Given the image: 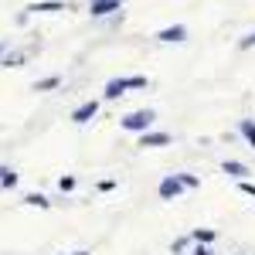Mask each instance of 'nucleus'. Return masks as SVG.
I'll return each mask as SVG.
<instances>
[{"mask_svg": "<svg viewBox=\"0 0 255 255\" xmlns=\"http://www.w3.org/2000/svg\"><path fill=\"white\" fill-rule=\"evenodd\" d=\"M17 180L20 177L10 170V167H0V187H17Z\"/></svg>", "mask_w": 255, "mask_h": 255, "instance_id": "ddd939ff", "label": "nucleus"}, {"mask_svg": "<svg viewBox=\"0 0 255 255\" xmlns=\"http://www.w3.org/2000/svg\"><path fill=\"white\" fill-rule=\"evenodd\" d=\"M129 92V79H109L106 82V89H102V99H119V96H126Z\"/></svg>", "mask_w": 255, "mask_h": 255, "instance_id": "6e6552de", "label": "nucleus"}, {"mask_svg": "<svg viewBox=\"0 0 255 255\" xmlns=\"http://www.w3.org/2000/svg\"><path fill=\"white\" fill-rule=\"evenodd\" d=\"M157 194H160V201H177V197L184 194V184L177 180V174H167L157 184Z\"/></svg>", "mask_w": 255, "mask_h": 255, "instance_id": "7ed1b4c3", "label": "nucleus"}, {"mask_svg": "<svg viewBox=\"0 0 255 255\" xmlns=\"http://www.w3.org/2000/svg\"><path fill=\"white\" fill-rule=\"evenodd\" d=\"M249 48H255V31H249L245 38H238V51H249Z\"/></svg>", "mask_w": 255, "mask_h": 255, "instance_id": "f3484780", "label": "nucleus"}, {"mask_svg": "<svg viewBox=\"0 0 255 255\" xmlns=\"http://www.w3.org/2000/svg\"><path fill=\"white\" fill-rule=\"evenodd\" d=\"M0 65H7V68H20V65H24V55H7Z\"/></svg>", "mask_w": 255, "mask_h": 255, "instance_id": "a211bd4d", "label": "nucleus"}, {"mask_svg": "<svg viewBox=\"0 0 255 255\" xmlns=\"http://www.w3.org/2000/svg\"><path fill=\"white\" fill-rule=\"evenodd\" d=\"M215 238H218L215 228H194V232H191V242H194V245H211Z\"/></svg>", "mask_w": 255, "mask_h": 255, "instance_id": "9b49d317", "label": "nucleus"}, {"mask_svg": "<svg viewBox=\"0 0 255 255\" xmlns=\"http://www.w3.org/2000/svg\"><path fill=\"white\" fill-rule=\"evenodd\" d=\"M61 85V75H48V79H38L34 82V92H51Z\"/></svg>", "mask_w": 255, "mask_h": 255, "instance_id": "f8f14e48", "label": "nucleus"}, {"mask_svg": "<svg viewBox=\"0 0 255 255\" xmlns=\"http://www.w3.org/2000/svg\"><path fill=\"white\" fill-rule=\"evenodd\" d=\"M177 180L184 184V191H197L201 187V177H194V174H177Z\"/></svg>", "mask_w": 255, "mask_h": 255, "instance_id": "2eb2a0df", "label": "nucleus"}, {"mask_svg": "<svg viewBox=\"0 0 255 255\" xmlns=\"http://www.w3.org/2000/svg\"><path fill=\"white\" fill-rule=\"evenodd\" d=\"M221 170H225L228 177H235V180H249V167H245L242 160H225Z\"/></svg>", "mask_w": 255, "mask_h": 255, "instance_id": "1a4fd4ad", "label": "nucleus"}, {"mask_svg": "<svg viewBox=\"0 0 255 255\" xmlns=\"http://www.w3.org/2000/svg\"><path fill=\"white\" fill-rule=\"evenodd\" d=\"M58 187H61V194L75 191V177H72V174H68V177H61V180H58Z\"/></svg>", "mask_w": 255, "mask_h": 255, "instance_id": "6ab92c4d", "label": "nucleus"}, {"mask_svg": "<svg viewBox=\"0 0 255 255\" xmlns=\"http://www.w3.org/2000/svg\"><path fill=\"white\" fill-rule=\"evenodd\" d=\"M3 51H7V44H3V41H0V55H3Z\"/></svg>", "mask_w": 255, "mask_h": 255, "instance_id": "5701e85b", "label": "nucleus"}, {"mask_svg": "<svg viewBox=\"0 0 255 255\" xmlns=\"http://www.w3.org/2000/svg\"><path fill=\"white\" fill-rule=\"evenodd\" d=\"M136 146H143V150H153V146H170V133H160V129H146V133H139Z\"/></svg>", "mask_w": 255, "mask_h": 255, "instance_id": "39448f33", "label": "nucleus"}, {"mask_svg": "<svg viewBox=\"0 0 255 255\" xmlns=\"http://www.w3.org/2000/svg\"><path fill=\"white\" fill-rule=\"evenodd\" d=\"M238 191L249 194V197H255V184H252V180H238Z\"/></svg>", "mask_w": 255, "mask_h": 255, "instance_id": "aec40b11", "label": "nucleus"}, {"mask_svg": "<svg viewBox=\"0 0 255 255\" xmlns=\"http://www.w3.org/2000/svg\"><path fill=\"white\" fill-rule=\"evenodd\" d=\"M187 245H194V242H191V235H184V238H177L174 245H170V252H174V255H180V252H184V249H187Z\"/></svg>", "mask_w": 255, "mask_h": 255, "instance_id": "dca6fc26", "label": "nucleus"}, {"mask_svg": "<svg viewBox=\"0 0 255 255\" xmlns=\"http://www.w3.org/2000/svg\"><path fill=\"white\" fill-rule=\"evenodd\" d=\"M123 10V0H92L89 3V14L92 17H109V14H116Z\"/></svg>", "mask_w": 255, "mask_h": 255, "instance_id": "0eeeda50", "label": "nucleus"}, {"mask_svg": "<svg viewBox=\"0 0 255 255\" xmlns=\"http://www.w3.org/2000/svg\"><path fill=\"white\" fill-rule=\"evenodd\" d=\"M191 255H211V249H208V245H194V252Z\"/></svg>", "mask_w": 255, "mask_h": 255, "instance_id": "412c9836", "label": "nucleus"}, {"mask_svg": "<svg viewBox=\"0 0 255 255\" xmlns=\"http://www.w3.org/2000/svg\"><path fill=\"white\" fill-rule=\"evenodd\" d=\"M238 136L255 150V119H238Z\"/></svg>", "mask_w": 255, "mask_h": 255, "instance_id": "9d476101", "label": "nucleus"}, {"mask_svg": "<svg viewBox=\"0 0 255 255\" xmlns=\"http://www.w3.org/2000/svg\"><path fill=\"white\" fill-rule=\"evenodd\" d=\"M153 123H157V113L153 109H136V113H126V116L119 119V126L126 129V133H146V129H153Z\"/></svg>", "mask_w": 255, "mask_h": 255, "instance_id": "f257e3e1", "label": "nucleus"}, {"mask_svg": "<svg viewBox=\"0 0 255 255\" xmlns=\"http://www.w3.org/2000/svg\"><path fill=\"white\" fill-rule=\"evenodd\" d=\"M99 106H102L99 99H89V102L75 106V109H72V123H75V126H85V123H92V119L99 116Z\"/></svg>", "mask_w": 255, "mask_h": 255, "instance_id": "f03ea898", "label": "nucleus"}, {"mask_svg": "<svg viewBox=\"0 0 255 255\" xmlns=\"http://www.w3.org/2000/svg\"><path fill=\"white\" fill-rule=\"evenodd\" d=\"M68 255H92L89 249H79V252H68Z\"/></svg>", "mask_w": 255, "mask_h": 255, "instance_id": "4be33fe9", "label": "nucleus"}, {"mask_svg": "<svg viewBox=\"0 0 255 255\" xmlns=\"http://www.w3.org/2000/svg\"><path fill=\"white\" fill-rule=\"evenodd\" d=\"M68 7H72L68 0H38V3H27V14H58Z\"/></svg>", "mask_w": 255, "mask_h": 255, "instance_id": "423d86ee", "label": "nucleus"}, {"mask_svg": "<svg viewBox=\"0 0 255 255\" xmlns=\"http://www.w3.org/2000/svg\"><path fill=\"white\" fill-rule=\"evenodd\" d=\"M24 204H27V208H51V201H48L44 194H27V197H24Z\"/></svg>", "mask_w": 255, "mask_h": 255, "instance_id": "4468645a", "label": "nucleus"}, {"mask_svg": "<svg viewBox=\"0 0 255 255\" xmlns=\"http://www.w3.org/2000/svg\"><path fill=\"white\" fill-rule=\"evenodd\" d=\"M157 41H160V44H184V41H187V27H184V24L160 27V31H157Z\"/></svg>", "mask_w": 255, "mask_h": 255, "instance_id": "20e7f679", "label": "nucleus"}]
</instances>
